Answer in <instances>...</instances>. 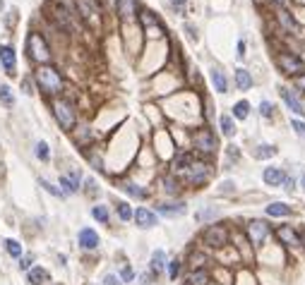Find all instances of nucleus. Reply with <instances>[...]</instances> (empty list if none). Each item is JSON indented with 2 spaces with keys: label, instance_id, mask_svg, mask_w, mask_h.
I'll return each mask as SVG.
<instances>
[{
  "label": "nucleus",
  "instance_id": "nucleus-1",
  "mask_svg": "<svg viewBox=\"0 0 305 285\" xmlns=\"http://www.w3.org/2000/svg\"><path fill=\"white\" fill-rule=\"evenodd\" d=\"M193 149L197 154H202V156H214L216 154V137H214V132L209 127H202V129H195L193 134Z\"/></svg>",
  "mask_w": 305,
  "mask_h": 285
},
{
  "label": "nucleus",
  "instance_id": "nucleus-2",
  "mask_svg": "<svg viewBox=\"0 0 305 285\" xmlns=\"http://www.w3.org/2000/svg\"><path fill=\"white\" fill-rule=\"evenodd\" d=\"M214 168L212 163H207V161H195L190 170L183 175L185 184H190V187H202L204 182H209V177H212Z\"/></svg>",
  "mask_w": 305,
  "mask_h": 285
},
{
  "label": "nucleus",
  "instance_id": "nucleus-3",
  "mask_svg": "<svg viewBox=\"0 0 305 285\" xmlns=\"http://www.w3.org/2000/svg\"><path fill=\"white\" fill-rule=\"evenodd\" d=\"M202 242L209 249H221L228 245V230L221 223H212L202 230Z\"/></svg>",
  "mask_w": 305,
  "mask_h": 285
},
{
  "label": "nucleus",
  "instance_id": "nucleus-4",
  "mask_svg": "<svg viewBox=\"0 0 305 285\" xmlns=\"http://www.w3.org/2000/svg\"><path fill=\"white\" fill-rule=\"evenodd\" d=\"M36 82L46 93H58L60 89H63V79H60V74H58L53 67H46V65L36 70Z\"/></svg>",
  "mask_w": 305,
  "mask_h": 285
},
{
  "label": "nucleus",
  "instance_id": "nucleus-5",
  "mask_svg": "<svg viewBox=\"0 0 305 285\" xmlns=\"http://www.w3.org/2000/svg\"><path fill=\"white\" fill-rule=\"evenodd\" d=\"M245 232H248V242L252 245L255 249L264 247V242L269 240V235H272V230H269V223L264 221H250L248 228H245Z\"/></svg>",
  "mask_w": 305,
  "mask_h": 285
},
{
  "label": "nucleus",
  "instance_id": "nucleus-6",
  "mask_svg": "<svg viewBox=\"0 0 305 285\" xmlns=\"http://www.w3.org/2000/svg\"><path fill=\"white\" fill-rule=\"evenodd\" d=\"M53 115H56L58 125L63 129H74V125H77V115H74L72 106L67 101H53Z\"/></svg>",
  "mask_w": 305,
  "mask_h": 285
},
{
  "label": "nucleus",
  "instance_id": "nucleus-7",
  "mask_svg": "<svg viewBox=\"0 0 305 285\" xmlns=\"http://www.w3.org/2000/svg\"><path fill=\"white\" fill-rule=\"evenodd\" d=\"M27 51H29V58L36 60V63H48V58H51V51H48L46 41L41 38V34H29Z\"/></svg>",
  "mask_w": 305,
  "mask_h": 285
},
{
  "label": "nucleus",
  "instance_id": "nucleus-8",
  "mask_svg": "<svg viewBox=\"0 0 305 285\" xmlns=\"http://www.w3.org/2000/svg\"><path fill=\"white\" fill-rule=\"evenodd\" d=\"M157 216H164V218H180L187 211V204L183 199H166V202H159L154 206Z\"/></svg>",
  "mask_w": 305,
  "mask_h": 285
},
{
  "label": "nucleus",
  "instance_id": "nucleus-9",
  "mask_svg": "<svg viewBox=\"0 0 305 285\" xmlns=\"http://www.w3.org/2000/svg\"><path fill=\"white\" fill-rule=\"evenodd\" d=\"M274 238L279 240V245L288 249H300V230L296 225H279L274 230Z\"/></svg>",
  "mask_w": 305,
  "mask_h": 285
},
{
  "label": "nucleus",
  "instance_id": "nucleus-10",
  "mask_svg": "<svg viewBox=\"0 0 305 285\" xmlns=\"http://www.w3.org/2000/svg\"><path fill=\"white\" fill-rule=\"evenodd\" d=\"M132 221L137 223V228L149 230V228H157L159 225V216H157V211L149 209V206H137V209H135V216H132Z\"/></svg>",
  "mask_w": 305,
  "mask_h": 285
},
{
  "label": "nucleus",
  "instance_id": "nucleus-11",
  "mask_svg": "<svg viewBox=\"0 0 305 285\" xmlns=\"http://www.w3.org/2000/svg\"><path fill=\"white\" fill-rule=\"evenodd\" d=\"M193 163H195V156L190 151H176V156L171 161V173L176 175V177H183V175L190 170Z\"/></svg>",
  "mask_w": 305,
  "mask_h": 285
},
{
  "label": "nucleus",
  "instance_id": "nucleus-12",
  "mask_svg": "<svg viewBox=\"0 0 305 285\" xmlns=\"http://www.w3.org/2000/svg\"><path fill=\"white\" fill-rule=\"evenodd\" d=\"M77 245L87 252H94V249H99L101 245V238H99V232L94 228H82L80 230V235H77Z\"/></svg>",
  "mask_w": 305,
  "mask_h": 285
},
{
  "label": "nucleus",
  "instance_id": "nucleus-13",
  "mask_svg": "<svg viewBox=\"0 0 305 285\" xmlns=\"http://www.w3.org/2000/svg\"><path fill=\"white\" fill-rule=\"evenodd\" d=\"M279 93H281L284 103L288 106V111L296 113V115H300V118H303V115H305V108H303V103H300V99L296 96V91H291L288 86H281V89H279Z\"/></svg>",
  "mask_w": 305,
  "mask_h": 285
},
{
  "label": "nucleus",
  "instance_id": "nucleus-14",
  "mask_svg": "<svg viewBox=\"0 0 305 285\" xmlns=\"http://www.w3.org/2000/svg\"><path fill=\"white\" fill-rule=\"evenodd\" d=\"M166 264H168L166 252H164V249H154V252H151V259H149V271L157 273L159 278L166 276Z\"/></svg>",
  "mask_w": 305,
  "mask_h": 285
},
{
  "label": "nucleus",
  "instance_id": "nucleus-15",
  "mask_svg": "<svg viewBox=\"0 0 305 285\" xmlns=\"http://www.w3.org/2000/svg\"><path fill=\"white\" fill-rule=\"evenodd\" d=\"M284 175H286V170L279 166H267L264 170H262V182L267 184V187H281V182H284Z\"/></svg>",
  "mask_w": 305,
  "mask_h": 285
},
{
  "label": "nucleus",
  "instance_id": "nucleus-16",
  "mask_svg": "<svg viewBox=\"0 0 305 285\" xmlns=\"http://www.w3.org/2000/svg\"><path fill=\"white\" fill-rule=\"evenodd\" d=\"M264 213L269 218H288V216H293V209L286 202H272L264 206Z\"/></svg>",
  "mask_w": 305,
  "mask_h": 285
},
{
  "label": "nucleus",
  "instance_id": "nucleus-17",
  "mask_svg": "<svg viewBox=\"0 0 305 285\" xmlns=\"http://www.w3.org/2000/svg\"><path fill=\"white\" fill-rule=\"evenodd\" d=\"M60 187H63V194L80 192V173L72 170V173H67V175H60Z\"/></svg>",
  "mask_w": 305,
  "mask_h": 285
},
{
  "label": "nucleus",
  "instance_id": "nucleus-18",
  "mask_svg": "<svg viewBox=\"0 0 305 285\" xmlns=\"http://www.w3.org/2000/svg\"><path fill=\"white\" fill-rule=\"evenodd\" d=\"M161 189L166 192V197H178L180 194V180L173 173H168L161 177Z\"/></svg>",
  "mask_w": 305,
  "mask_h": 285
},
{
  "label": "nucleus",
  "instance_id": "nucleus-19",
  "mask_svg": "<svg viewBox=\"0 0 305 285\" xmlns=\"http://www.w3.org/2000/svg\"><path fill=\"white\" fill-rule=\"evenodd\" d=\"M121 189L128 194V197H132V199H139V202H144V199L149 197L147 187H142V184H137V182H123Z\"/></svg>",
  "mask_w": 305,
  "mask_h": 285
},
{
  "label": "nucleus",
  "instance_id": "nucleus-20",
  "mask_svg": "<svg viewBox=\"0 0 305 285\" xmlns=\"http://www.w3.org/2000/svg\"><path fill=\"white\" fill-rule=\"evenodd\" d=\"M48 271L44 266H31L27 271V283L29 285H44V283H48Z\"/></svg>",
  "mask_w": 305,
  "mask_h": 285
},
{
  "label": "nucleus",
  "instance_id": "nucleus-21",
  "mask_svg": "<svg viewBox=\"0 0 305 285\" xmlns=\"http://www.w3.org/2000/svg\"><path fill=\"white\" fill-rule=\"evenodd\" d=\"M279 65L286 70L288 74H296L303 70V63H300V58L296 56H288V53H284V56H279Z\"/></svg>",
  "mask_w": 305,
  "mask_h": 285
},
{
  "label": "nucleus",
  "instance_id": "nucleus-22",
  "mask_svg": "<svg viewBox=\"0 0 305 285\" xmlns=\"http://www.w3.org/2000/svg\"><path fill=\"white\" fill-rule=\"evenodd\" d=\"M183 259L180 257H173V259H168V264H166V278L171 280V283H176L178 278H180V273H183Z\"/></svg>",
  "mask_w": 305,
  "mask_h": 285
},
{
  "label": "nucleus",
  "instance_id": "nucleus-23",
  "mask_svg": "<svg viewBox=\"0 0 305 285\" xmlns=\"http://www.w3.org/2000/svg\"><path fill=\"white\" fill-rule=\"evenodd\" d=\"M0 63H3V67H5L10 74L15 72V67H17V58H15V51H12L10 46H0Z\"/></svg>",
  "mask_w": 305,
  "mask_h": 285
},
{
  "label": "nucleus",
  "instance_id": "nucleus-24",
  "mask_svg": "<svg viewBox=\"0 0 305 285\" xmlns=\"http://www.w3.org/2000/svg\"><path fill=\"white\" fill-rule=\"evenodd\" d=\"M209 74H212L214 89H216L219 93H228V79L223 77L221 70H216V67H212V70H209Z\"/></svg>",
  "mask_w": 305,
  "mask_h": 285
},
{
  "label": "nucleus",
  "instance_id": "nucleus-25",
  "mask_svg": "<svg viewBox=\"0 0 305 285\" xmlns=\"http://www.w3.org/2000/svg\"><path fill=\"white\" fill-rule=\"evenodd\" d=\"M142 24H144V29H151V36H161L164 34V29H161V24H159V19L151 15V12H142Z\"/></svg>",
  "mask_w": 305,
  "mask_h": 285
},
{
  "label": "nucleus",
  "instance_id": "nucleus-26",
  "mask_svg": "<svg viewBox=\"0 0 305 285\" xmlns=\"http://www.w3.org/2000/svg\"><path fill=\"white\" fill-rule=\"evenodd\" d=\"M92 218L99 221L101 225H108V223H111V211H108V206H103V204L92 206Z\"/></svg>",
  "mask_w": 305,
  "mask_h": 285
},
{
  "label": "nucleus",
  "instance_id": "nucleus-27",
  "mask_svg": "<svg viewBox=\"0 0 305 285\" xmlns=\"http://www.w3.org/2000/svg\"><path fill=\"white\" fill-rule=\"evenodd\" d=\"M219 127H221L223 137H228V139L236 137V120H233L231 115H221V118H219Z\"/></svg>",
  "mask_w": 305,
  "mask_h": 285
},
{
  "label": "nucleus",
  "instance_id": "nucleus-28",
  "mask_svg": "<svg viewBox=\"0 0 305 285\" xmlns=\"http://www.w3.org/2000/svg\"><path fill=\"white\" fill-rule=\"evenodd\" d=\"M118 15L121 17H132L137 12V0H118Z\"/></svg>",
  "mask_w": 305,
  "mask_h": 285
},
{
  "label": "nucleus",
  "instance_id": "nucleus-29",
  "mask_svg": "<svg viewBox=\"0 0 305 285\" xmlns=\"http://www.w3.org/2000/svg\"><path fill=\"white\" fill-rule=\"evenodd\" d=\"M236 86H238V91H248L252 86V77L248 70H236Z\"/></svg>",
  "mask_w": 305,
  "mask_h": 285
},
{
  "label": "nucleus",
  "instance_id": "nucleus-30",
  "mask_svg": "<svg viewBox=\"0 0 305 285\" xmlns=\"http://www.w3.org/2000/svg\"><path fill=\"white\" fill-rule=\"evenodd\" d=\"M3 245H5V252H8L12 259H22V257H24V249H22V245H19L17 240L8 238L5 242H3Z\"/></svg>",
  "mask_w": 305,
  "mask_h": 285
},
{
  "label": "nucleus",
  "instance_id": "nucleus-31",
  "mask_svg": "<svg viewBox=\"0 0 305 285\" xmlns=\"http://www.w3.org/2000/svg\"><path fill=\"white\" fill-rule=\"evenodd\" d=\"M116 211H118V218H121L123 223L132 221V216H135V211H132V206H130L128 202H118L116 204Z\"/></svg>",
  "mask_w": 305,
  "mask_h": 285
},
{
  "label": "nucleus",
  "instance_id": "nucleus-32",
  "mask_svg": "<svg viewBox=\"0 0 305 285\" xmlns=\"http://www.w3.org/2000/svg\"><path fill=\"white\" fill-rule=\"evenodd\" d=\"M279 154V149L274 147V144H259L257 147V151H255V158H274Z\"/></svg>",
  "mask_w": 305,
  "mask_h": 285
},
{
  "label": "nucleus",
  "instance_id": "nucleus-33",
  "mask_svg": "<svg viewBox=\"0 0 305 285\" xmlns=\"http://www.w3.org/2000/svg\"><path fill=\"white\" fill-rule=\"evenodd\" d=\"M250 115V103L248 101H238L236 106H233V120H248Z\"/></svg>",
  "mask_w": 305,
  "mask_h": 285
},
{
  "label": "nucleus",
  "instance_id": "nucleus-34",
  "mask_svg": "<svg viewBox=\"0 0 305 285\" xmlns=\"http://www.w3.org/2000/svg\"><path fill=\"white\" fill-rule=\"evenodd\" d=\"M277 19H279V24H284V27H286L288 31H293V34H296V31H298V24H296V22H293V19H291V15H288L286 10H279Z\"/></svg>",
  "mask_w": 305,
  "mask_h": 285
},
{
  "label": "nucleus",
  "instance_id": "nucleus-35",
  "mask_svg": "<svg viewBox=\"0 0 305 285\" xmlns=\"http://www.w3.org/2000/svg\"><path fill=\"white\" fill-rule=\"evenodd\" d=\"M34 154H36L39 161H44V163H46L48 158H51V149H48L46 141H36V147H34Z\"/></svg>",
  "mask_w": 305,
  "mask_h": 285
},
{
  "label": "nucleus",
  "instance_id": "nucleus-36",
  "mask_svg": "<svg viewBox=\"0 0 305 285\" xmlns=\"http://www.w3.org/2000/svg\"><path fill=\"white\" fill-rule=\"evenodd\" d=\"M121 283L123 285H128V283H132V280H135V278H137V273H135V268L130 266V264H125V266L121 268Z\"/></svg>",
  "mask_w": 305,
  "mask_h": 285
},
{
  "label": "nucleus",
  "instance_id": "nucleus-37",
  "mask_svg": "<svg viewBox=\"0 0 305 285\" xmlns=\"http://www.w3.org/2000/svg\"><path fill=\"white\" fill-rule=\"evenodd\" d=\"M0 101H3V106H8V108L15 106V96H12V89H10V86H0Z\"/></svg>",
  "mask_w": 305,
  "mask_h": 285
},
{
  "label": "nucleus",
  "instance_id": "nucleus-38",
  "mask_svg": "<svg viewBox=\"0 0 305 285\" xmlns=\"http://www.w3.org/2000/svg\"><path fill=\"white\" fill-rule=\"evenodd\" d=\"M291 127H293V132H296L298 137L305 141V120H298V118H293L291 120Z\"/></svg>",
  "mask_w": 305,
  "mask_h": 285
},
{
  "label": "nucleus",
  "instance_id": "nucleus-39",
  "mask_svg": "<svg viewBox=\"0 0 305 285\" xmlns=\"http://www.w3.org/2000/svg\"><path fill=\"white\" fill-rule=\"evenodd\" d=\"M39 184H41V187H44V189H46L48 194H53V197H65L63 189H58L56 184H51L48 180H39Z\"/></svg>",
  "mask_w": 305,
  "mask_h": 285
},
{
  "label": "nucleus",
  "instance_id": "nucleus-40",
  "mask_svg": "<svg viewBox=\"0 0 305 285\" xmlns=\"http://www.w3.org/2000/svg\"><path fill=\"white\" fill-rule=\"evenodd\" d=\"M159 280V276L157 273H151V271H144V273H142V276H139V285H154Z\"/></svg>",
  "mask_w": 305,
  "mask_h": 285
},
{
  "label": "nucleus",
  "instance_id": "nucleus-41",
  "mask_svg": "<svg viewBox=\"0 0 305 285\" xmlns=\"http://www.w3.org/2000/svg\"><path fill=\"white\" fill-rule=\"evenodd\" d=\"M214 216H219V211H216V209H202V211L197 213V221H212Z\"/></svg>",
  "mask_w": 305,
  "mask_h": 285
},
{
  "label": "nucleus",
  "instance_id": "nucleus-42",
  "mask_svg": "<svg viewBox=\"0 0 305 285\" xmlns=\"http://www.w3.org/2000/svg\"><path fill=\"white\" fill-rule=\"evenodd\" d=\"M281 187H284L286 192H293V189H296V177H293L291 173H286V175H284V182H281Z\"/></svg>",
  "mask_w": 305,
  "mask_h": 285
},
{
  "label": "nucleus",
  "instance_id": "nucleus-43",
  "mask_svg": "<svg viewBox=\"0 0 305 285\" xmlns=\"http://www.w3.org/2000/svg\"><path fill=\"white\" fill-rule=\"evenodd\" d=\"M259 115H264V118H272V115H274V106H272V101L259 103Z\"/></svg>",
  "mask_w": 305,
  "mask_h": 285
},
{
  "label": "nucleus",
  "instance_id": "nucleus-44",
  "mask_svg": "<svg viewBox=\"0 0 305 285\" xmlns=\"http://www.w3.org/2000/svg\"><path fill=\"white\" fill-rule=\"evenodd\" d=\"M226 156H228V163H236L238 158H241V151H238V147H226Z\"/></svg>",
  "mask_w": 305,
  "mask_h": 285
},
{
  "label": "nucleus",
  "instance_id": "nucleus-45",
  "mask_svg": "<svg viewBox=\"0 0 305 285\" xmlns=\"http://www.w3.org/2000/svg\"><path fill=\"white\" fill-rule=\"evenodd\" d=\"M101 285H123V283H121V278H118V276L106 273V276H103V280H101Z\"/></svg>",
  "mask_w": 305,
  "mask_h": 285
},
{
  "label": "nucleus",
  "instance_id": "nucleus-46",
  "mask_svg": "<svg viewBox=\"0 0 305 285\" xmlns=\"http://www.w3.org/2000/svg\"><path fill=\"white\" fill-rule=\"evenodd\" d=\"M84 187H87V194H92V197L99 192V189H96V180H94V177H89V180L84 182Z\"/></svg>",
  "mask_w": 305,
  "mask_h": 285
},
{
  "label": "nucleus",
  "instance_id": "nucleus-47",
  "mask_svg": "<svg viewBox=\"0 0 305 285\" xmlns=\"http://www.w3.org/2000/svg\"><path fill=\"white\" fill-rule=\"evenodd\" d=\"M31 261H34V257H22L19 259V268H22V271H29V268H31Z\"/></svg>",
  "mask_w": 305,
  "mask_h": 285
},
{
  "label": "nucleus",
  "instance_id": "nucleus-48",
  "mask_svg": "<svg viewBox=\"0 0 305 285\" xmlns=\"http://www.w3.org/2000/svg\"><path fill=\"white\" fill-rule=\"evenodd\" d=\"M233 187H236V184H233L231 180H226V182H221V192H226V194H231V192H233Z\"/></svg>",
  "mask_w": 305,
  "mask_h": 285
},
{
  "label": "nucleus",
  "instance_id": "nucleus-49",
  "mask_svg": "<svg viewBox=\"0 0 305 285\" xmlns=\"http://www.w3.org/2000/svg\"><path fill=\"white\" fill-rule=\"evenodd\" d=\"M300 249H305V230H300Z\"/></svg>",
  "mask_w": 305,
  "mask_h": 285
},
{
  "label": "nucleus",
  "instance_id": "nucleus-50",
  "mask_svg": "<svg viewBox=\"0 0 305 285\" xmlns=\"http://www.w3.org/2000/svg\"><path fill=\"white\" fill-rule=\"evenodd\" d=\"M298 86H300V89H303V91H305V74H303V77H300V79H298Z\"/></svg>",
  "mask_w": 305,
  "mask_h": 285
},
{
  "label": "nucleus",
  "instance_id": "nucleus-51",
  "mask_svg": "<svg viewBox=\"0 0 305 285\" xmlns=\"http://www.w3.org/2000/svg\"><path fill=\"white\" fill-rule=\"evenodd\" d=\"M171 3H173L176 8H183V5H185V0H171Z\"/></svg>",
  "mask_w": 305,
  "mask_h": 285
},
{
  "label": "nucleus",
  "instance_id": "nucleus-52",
  "mask_svg": "<svg viewBox=\"0 0 305 285\" xmlns=\"http://www.w3.org/2000/svg\"><path fill=\"white\" fill-rule=\"evenodd\" d=\"M274 3H279V5H284V3H286V0H274Z\"/></svg>",
  "mask_w": 305,
  "mask_h": 285
},
{
  "label": "nucleus",
  "instance_id": "nucleus-53",
  "mask_svg": "<svg viewBox=\"0 0 305 285\" xmlns=\"http://www.w3.org/2000/svg\"><path fill=\"white\" fill-rule=\"evenodd\" d=\"M303 187H305V173H303Z\"/></svg>",
  "mask_w": 305,
  "mask_h": 285
}]
</instances>
